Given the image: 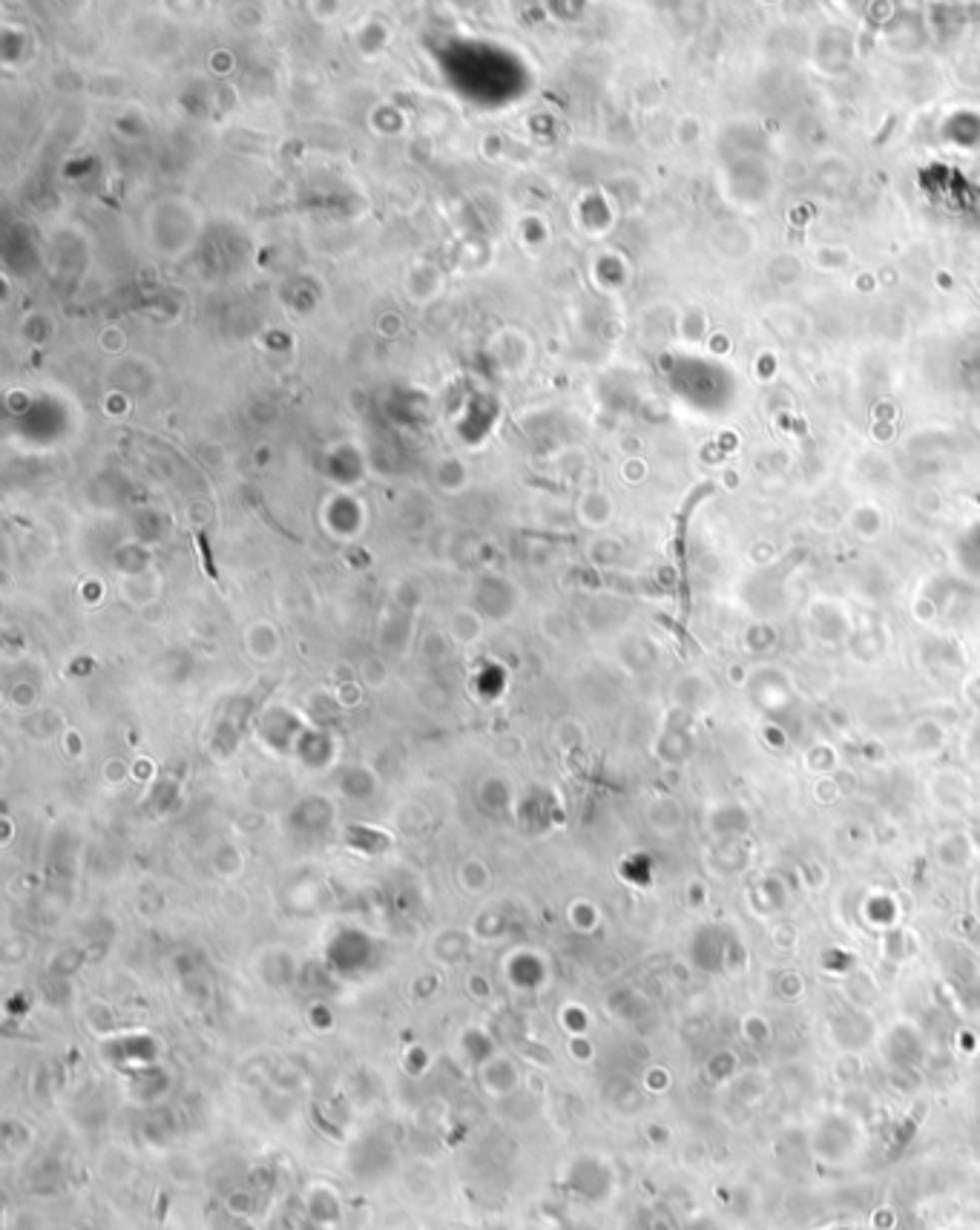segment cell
Segmentation results:
<instances>
[]
</instances>
